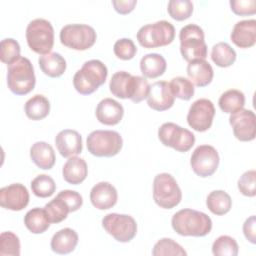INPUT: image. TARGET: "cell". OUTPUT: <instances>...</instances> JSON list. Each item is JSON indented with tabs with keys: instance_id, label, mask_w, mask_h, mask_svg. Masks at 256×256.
<instances>
[{
	"instance_id": "6da1fadb",
	"label": "cell",
	"mask_w": 256,
	"mask_h": 256,
	"mask_svg": "<svg viewBox=\"0 0 256 256\" xmlns=\"http://www.w3.org/2000/svg\"><path fill=\"white\" fill-rule=\"evenodd\" d=\"M171 225L173 230L181 236L203 237L211 231L212 220L204 212L186 208L173 215Z\"/></svg>"
},
{
	"instance_id": "7a4b0ae2",
	"label": "cell",
	"mask_w": 256,
	"mask_h": 256,
	"mask_svg": "<svg viewBox=\"0 0 256 256\" xmlns=\"http://www.w3.org/2000/svg\"><path fill=\"white\" fill-rule=\"evenodd\" d=\"M107 75V67L102 61L98 59L88 60L74 74V88L82 95L92 94L105 83Z\"/></svg>"
},
{
	"instance_id": "3957f363",
	"label": "cell",
	"mask_w": 256,
	"mask_h": 256,
	"mask_svg": "<svg viewBox=\"0 0 256 256\" xmlns=\"http://www.w3.org/2000/svg\"><path fill=\"white\" fill-rule=\"evenodd\" d=\"M36 83L34 68L31 61L26 57H20L8 66L7 85L9 90L16 95L30 93Z\"/></svg>"
},
{
	"instance_id": "277c9868",
	"label": "cell",
	"mask_w": 256,
	"mask_h": 256,
	"mask_svg": "<svg viewBox=\"0 0 256 256\" xmlns=\"http://www.w3.org/2000/svg\"><path fill=\"white\" fill-rule=\"evenodd\" d=\"M180 52L182 57L190 62L207 57V45L203 29L196 24H187L179 32Z\"/></svg>"
},
{
	"instance_id": "5b68a950",
	"label": "cell",
	"mask_w": 256,
	"mask_h": 256,
	"mask_svg": "<svg viewBox=\"0 0 256 256\" xmlns=\"http://www.w3.org/2000/svg\"><path fill=\"white\" fill-rule=\"evenodd\" d=\"M26 40L29 48L37 54L50 53L54 45V29L52 24L43 18L29 22L26 28Z\"/></svg>"
},
{
	"instance_id": "8992f818",
	"label": "cell",
	"mask_w": 256,
	"mask_h": 256,
	"mask_svg": "<svg viewBox=\"0 0 256 256\" xmlns=\"http://www.w3.org/2000/svg\"><path fill=\"white\" fill-rule=\"evenodd\" d=\"M174 38L175 28L166 20L144 25L137 32L139 44L148 49L167 46L173 42Z\"/></svg>"
},
{
	"instance_id": "52a82bcc",
	"label": "cell",
	"mask_w": 256,
	"mask_h": 256,
	"mask_svg": "<svg viewBox=\"0 0 256 256\" xmlns=\"http://www.w3.org/2000/svg\"><path fill=\"white\" fill-rule=\"evenodd\" d=\"M122 146L121 135L113 130H95L87 136V149L96 157L115 156Z\"/></svg>"
},
{
	"instance_id": "ba28073f",
	"label": "cell",
	"mask_w": 256,
	"mask_h": 256,
	"mask_svg": "<svg viewBox=\"0 0 256 256\" xmlns=\"http://www.w3.org/2000/svg\"><path fill=\"white\" fill-rule=\"evenodd\" d=\"M153 199L158 206L164 209H172L181 202V189L171 174L160 173L155 176Z\"/></svg>"
},
{
	"instance_id": "9c48e42d",
	"label": "cell",
	"mask_w": 256,
	"mask_h": 256,
	"mask_svg": "<svg viewBox=\"0 0 256 256\" xmlns=\"http://www.w3.org/2000/svg\"><path fill=\"white\" fill-rule=\"evenodd\" d=\"M60 42L73 50L84 51L91 48L97 39L96 31L86 24H68L60 31Z\"/></svg>"
},
{
	"instance_id": "30bf717a",
	"label": "cell",
	"mask_w": 256,
	"mask_h": 256,
	"mask_svg": "<svg viewBox=\"0 0 256 256\" xmlns=\"http://www.w3.org/2000/svg\"><path fill=\"white\" fill-rule=\"evenodd\" d=\"M158 138L164 146L171 147L178 152L189 151L195 143V136L190 130L173 122H166L160 126Z\"/></svg>"
},
{
	"instance_id": "8fae6325",
	"label": "cell",
	"mask_w": 256,
	"mask_h": 256,
	"mask_svg": "<svg viewBox=\"0 0 256 256\" xmlns=\"http://www.w3.org/2000/svg\"><path fill=\"white\" fill-rule=\"evenodd\" d=\"M102 226L109 235L122 243L131 241L137 233L135 219L126 214L109 213L103 217Z\"/></svg>"
},
{
	"instance_id": "7c38bea8",
	"label": "cell",
	"mask_w": 256,
	"mask_h": 256,
	"mask_svg": "<svg viewBox=\"0 0 256 256\" xmlns=\"http://www.w3.org/2000/svg\"><path fill=\"white\" fill-rule=\"evenodd\" d=\"M190 165L194 173L202 178L213 175L219 165V154L211 145H200L191 155Z\"/></svg>"
},
{
	"instance_id": "4fadbf2b",
	"label": "cell",
	"mask_w": 256,
	"mask_h": 256,
	"mask_svg": "<svg viewBox=\"0 0 256 256\" xmlns=\"http://www.w3.org/2000/svg\"><path fill=\"white\" fill-rule=\"evenodd\" d=\"M215 107L211 100L200 98L192 103L187 114L189 126L198 132L207 131L213 122Z\"/></svg>"
},
{
	"instance_id": "5bb4252c",
	"label": "cell",
	"mask_w": 256,
	"mask_h": 256,
	"mask_svg": "<svg viewBox=\"0 0 256 256\" xmlns=\"http://www.w3.org/2000/svg\"><path fill=\"white\" fill-rule=\"evenodd\" d=\"M229 123L232 126L234 136L242 141L249 142L255 139L256 135V117L252 110L241 109L231 114Z\"/></svg>"
},
{
	"instance_id": "9a60e30c",
	"label": "cell",
	"mask_w": 256,
	"mask_h": 256,
	"mask_svg": "<svg viewBox=\"0 0 256 256\" xmlns=\"http://www.w3.org/2000/svg\"><path fill=\"white\" fill-rule=\"evenodd\" d=\"M28 203L29 192L23 184L14 183L0 189L1 207L12 211H21Z\"/></svg>"
},
{
	"instance_id": "2e32d148",
	"label": "cell",
	"mask_w": 256,
	"mask_h": 256,
	"mask_svg": "<svg viewBox=\"0 0 256 256\" xmlns=\"http://www.w3.org/2000/svg\"><path fill=\"white\" fill-rule=\"evenodd\" d=\"M147 104L155 111H165L170 109L175 101L170 84L166 81H157L150 85L147 95Z\"/></svg>"
},
{
	"instance_id": "e0dca14e",
	"label": "cell",
	"mask_w": 256,
	"mask_h": 256,
	"mask_svg": "<svg viewBox=\"0 0 256 256\" xmlns=\"http://www.w3.org/2000/svg\"><path fill=\"white\" fill-rule=\"evenodd\" d=\"M55 144L58 152L65 158L76 156L82 152V137L72 129H64L55 137Z\"/></svg>"
},
{
	"instance_id": "ac0fdd59",
	"label": "cell",
	"mask_w": 256,
	"mask_h": 256,
	"mask_svg": "<svg viewBox=\"0 0 256 256\" xmlns=\"http://www.w3.org/2000/svg\"><path fill=\"white\" fill-rule=\"evenodd\" d=\"M118 199L116 188L109 182H99L94 185L90 191V201L92 205L99 210L112 208Z\"/></svg>"
},
{
	"instance_id": "d6986e66",
	"label": "cell",
	"mask_w": 256,
	"mask_h": 256,
	"mask_svg": "<svg viewBox=\"0 0 256 256\" xmlns=\"http://www.w3.org/2000/svg\"><path fill=\"white\" fill-rule=\"evenodd\" d=\"M231 41L239 48H250L256 42V20L248 19L237 22L230 34Z\"/></svg>"
},
{
	"instance_id": "ffe728a7",
	"label": "cell",
	"mask_w": 256,
	"mask_h": 256,
	"mask_svg": "<svg viewBox=\"0 0 256 256\" xmlns=\"http://www.w3.org/2000/svg\"><path fill=\"white\" fill-rule=\"evenodd\" d=\"M96 118L104 125H116L118 124L124 115L123 106L112 98L102 99L96 107Z\"/></svg>"
},
{
	"instance_id": "44dd1931",
	"label": "cell",
	"mask_w": 256,
	"mask_h": 256,
	"mask_svg": "<svg viewBox=\"0 0 256 256\" xmlns=\"http://www.w3.org/2000/svg\"><path fill=\"white\" fill-rule=\"evenodd\" d=\"M187 75L193 85L197 87H205L211 83L214 71L209 62L205 59H195L187 65Z\"/></svg>"
},
{
	"instance_id": "7402d4cb",
	"label": "cell",
	"mask_w": 256,
	"mask_h": 256,
	"mask_svg": "<svg viewBox=\"0 0 256 256\" xmlns=\"http://www.w3.org/2000/svg\"><path fill=\"white\" fill-rule=\"evenodd\" d=\"M136 76L126 71H118L111 77L109 89L111 93L120 99H130L133 96Z\"/></svg>"
},
{
	"instance_id": "603a6c76",
	"label": "cell",
	"mask_w": 256,
	"mask_h": 256,
	"mask_svg": "<svg viewBox=\"0 0 256 256\" xmlns=\"http://www.w3.org/2000/svg\"><path fill=\"white\" fill-rule=\"evenodd\" d=\"M78 244V234L71 228H63L57 231L50 242L53 252L57 254H69Z\"/></svg>"
},
{
	"instance_id": "cb8c5ba5",
	"label": "cell",
	"mask_w": 256,
	"mask_h": 256,
	"mask_svg": "<svg viewBox=\"0 0 256 256\" xmlns=\"http://www.w3.org/2000/svg\"><path fill=\"white\" fill-rule=\"evenodd\" d=\"M30 157L33 163L43 170L51 169L56 160L53 147L44 141H38L31 146Z\"/></svg>"
},
{
	"instance_id": "d4e9b609",
	"label": "cell",
	"mask_w": 256,
	"mask_h": 256,
	"mask_svg": "<svg viewBox=\"0 0 256 256\" xmlns=\"http://www.w3.org/2000/svg\"><path fill=\"white\" fill-rule=\"evenodd\" d=\"M88 174L87 163L84 159L72 156L70 157L63 166L62 175L64 180L73 185H77L82 183Z\"/></svg>"
},
{
	"instance_id": "484cf974",
	"label": "cell",
	"mask_w": 256,
	"mask_h": 256,
	"mask_svg": "<svg viewBox=\"0 0 256 256\" xmlns=\"http://www.w3.org/2000/svg\"><path fill=\"white\" fill-rule=\"evenodd\" d=\"M38 64L41 71L51 78L60 77L66 70V61L64 57L56 52H50L40 56Z\"/></svg>"
},
{
	"instance_id": "4316f807",
	"label": "cell",
	"mask_w": 256,
	"mask_h": 256,
	"mask_svg": "<svg viewBox=\"0 0 256 256\" xmlns=\"http://www.w3.org/2000/svg\"><path fill=\"white\" fill-rule=\"evenodd\" d=\"M166 68L165 58L158 53L146 54L140 60V70L145 78H157L164 74Z\"/></svg>"
},
{
	"instance_id": "83f0119b",
	"label": "cell",
	"mask_w": 256,
	"mask_h": 256,
	"mask_svg": "<svg viewBox=\"0 0 256 256\" xmlns=\"http://www.w3.org/2000/svg\"><path fill=\"white\" fill-rule=\"evenodd\" d=\"M24 224L31 233L41 234L49 228L50 221L44 208L35 207L24 216Z\"/></svg>"
},
{
	"instance_id": "f1b7e54d",
	"label": "cell",
	"mask_w": 256,
	"mask_h": 256,
	"mask_svg": "<svg viewBox=\"0 0 256 256\" xmlns=\"http://www.w3.org/2000/svg\"><path fill=\"white\" fill-rule=\"evenodd\" d=\"M24 110L26 116L29 119L34 121L42 120L47 117L50 112V103L45 96L36 94L27 100L24 106Z\"/></svg>"
},
{
	"instance_id": "f546056e",
	"label": "cell",
	"mask_w": 256,
	"mask_h": 256,
	"mask_svg": "<svg viewBox=\"0 0 256 256\" xmlns=\"http://www.w3.org/2000/svg\"><path fill=\"white\" fill-rule=\"evenodd\" d=\"M218 105L223 112L234 114L243 109L245 105L244 93L237 89L227 90L220 96Z\"/></svg>"
},
{
	"instance_id": "4dcf8cb0",
	"label": "cell",
	"mask_w": 256,
	"mask_h": 256,
	"mask_svg": "<svg viewBox=\"0 0 256 256\" xmlns=\"http://www.w3.org/2000/svg\"><path fill=\"white\" fill-rule=\"evenodd\" d=\"M206 205L213 214L221 216L230 211L232 200L227 192L223 190H214L207 196Z\"/></svg>"
},
{
	"instance_id": "1f68e13d",
	"label": "cell",
	"mask_w": 256,
	"mask_h": 256,
	"mask_svg": "<svg viewBox=\"0 0 256 256\" xmlns=\"http://www.w3.org/2000/svg\"><path fill=\"white\" fill-rule=\"evenodd\" d=\"M211 59L219 67H229L236 60V52L228 43L219 42L212 47Z\"/></svg>"
},
{
	"instance_id": "d6a6232c",
	"label": "cell",
	"mask_w": 256,
	"mask_h": 256,
	"mask_svg": "<svg viewBox=\"0 0 256 256\" xmlns=\"http://www.w3.org/2000/svg\"><path fill=\"white\" fill-rule=\"evenodd\" d=\"M31 190L35 196L39 198H47L55 192L56 184L52 177L46 174H41L31 181Z\"/></svg>"
},
{
	"instance_id": "836d02e7",
	"label": "cell",
	"mask_w": 256,
	"mask_h": 256,
	"mask_svg": "<svg viewBox=\"0 0 256 256\" xmlns=\"http://www.w3.org/2000/svg\"><path fill=\"white\" fill-rule=\"evenodd\" d=\"M44 209L47 213L50 223H59L63 221L67 218V215L70 212V209L65 201L57 196L48 202L44 206Z\"/></svg>"
},
{
	"instance_id": "e575fe53",
	"label": "cell",
	"mask_w": 256,
	"mask_h": 256,
	"mask_svg": "<svg viewBox=\"0 0 256 256\" xmlns=\"http://www.w3.org/2000/svg\"><path fill=\"white\" fill-rule=\"evenodd\" d=\"M238 248V244L233 237L221 235L213 242L212 253L215 256H236Z\"/></svg>"
},
{
	"instance_id": "d590c367",
	"label": "cell",
	"mask_w": 256,
	"mask_h": 256,
	"mask_svg": "<svg viewBox=\"0 0 256 256\" xmlns=\"http://www.w3.org/2000/svg\"><path fill=\"white\" fill-rule=\"evenodd\" d=\"M169 84H170L172 94L176 98L187 101V100H190L194 95V91H195L194 85L189 79L185 77H181V76L174 77Z\"/></svg>"
},
{
	"instance_id": "8d00e7d4",
	"label": "cell",
	"mask_w": 256,
	"mask_h": 256,
	"mask_svg": "<svg viewBox=\"0 0 256 256\" xmlns=\"http://www.w3.org/2000/svg\"><path fill=\"white\" fill-rule=\"evenodd\" d=\"M153 256H167V255H178L185 256L187 252L183 247L170 238H162L153 247L152 250Z\"/></svg>"
},
{
	"instance_id": "74e56055",
	"label": "cell",
	"mask_w": 256,
	"mask_h": 256,
	"mask_svg": "<svg viewBox=\"0 0 256 256\" xmlns=\"http://www.w3.org/2000/svg\"><path fill=\"white\" fill-rule=\"evenodd\" d=\"M20 240L11 231L2 232L0 235V256H19Z\"/></svg>"
},
{
	"instance_id": "f35d334b",
	"label": "cell",
	"mask_w": 256,
	"mask_h": 256,
	"mask_svg": "<svg viewBox=\"0 0 256 256\" xmlns=\"http://www.w3.org/2000/svg\"><path fill=\"white\" fill-rule=\"evenodd\" d=\"M167 10L170 17L177 21H183L191 16L193 3L190 0H170Z\"/></svg>"
},
{
	"instance_id": "ab89813d",
	"label": "cell",
	"mask_w": 256,
	"mask_h": 256,
	"mask_svg": "<svg viewBox=\"0 0 256 256\" xmlns=\"http://www.w3.org/2000/svg\"><path fill=\"white\" fill-rule=\"evenodd\" d=\"M20 45L13 38H5L0 44V59L8 66L17 61L20 56Z\"/></svg>"
},
{
	"instance_id": "60d3db41",
	"label": "cell",
	"mask_w": 256,
	"mask_h": 256,
	"mask_svg": "<svg viewBox=\"0 0 256 256\" xmlns=\"http://www.w3.org/2000/svg\"><path fill=\"white\" fill-rule=\"evenodd\" d=\"M114 54L122 60H130L137 53V47L129 38H122L115 42L113 46Z\"/></svg>"
},
{
	"instance_id": "b9f144b4",
	"label": "cell",
	"mask_w": 256,
	"mask_h": 256,
	"mask_svg": "<svg viewBox=\"0 0 256 256\" xmlns=\"http://www.w3.org/2000/svg\"><path fill=\"white\" fill-rule=\"evenodd\" d=\"M239 191L247 197L256 195V171L248 170L242 174L237 183Z\"/></svg>"
},
{
	"instance_id": "7bdbcfd3",
	"label": "cell",
	"mask_w": 256,
	"mask_h": 256,
	"mask_svg": "<svg viewBox=\"0 0 256 256\" xmlns=\"http://www.w3.org/2000/svg\"><path fill=\"white\" fill-rule=\"evenodd\" d=\"M229 3L236 15L247 16L256 13V0H230Z\"/></svg>"
},
{
	"instance_id": "ee69618b",
	"label": "cell",
	"mask_w": 256,
	"mask_h": 256,
	"mask_svg": "<svg viewBox=\"0 0 256 256\" xmlns=\"http://www.w3.org/2000/svg\"><path fill=\"white\" fill-rule=\"evenodd\" d=\"M56 196L65 201L70 209V212L77 211L83 204L82 196L73 190H62Z\"/></svg>"
},
{
	"instance_id": "f6af8a7d",
	"label": "cell",
	"mask_w": 256,
	"mask_h": 256,
	"mask_svg": "<svg viewBox=\"0 0 256 256\" xmlns=\"http://www.w3.org/2000/svg\"><path fill=\"white\" fill-rule=\"evenodd\" d=\"M243 233L245 238L252 244L256 243V218L255 215L247 218L243 224Z\"/></svg>"
},
{
	"instance_id": "bcb514c9",
	"label": "cell",
	"mask_w": 256,
	"mask_h": 256,
	"mask_svg": "<svg viewBox=\"0 0 256 256\" xmlns=\"http://www.w3.org/2000/svg\"><path fill=\"white\" fill-rule=\"evenodd\" d=\"M112 4L114 6V9L119 14H128L130 13L134 7L137 4L136 0H118V1H112Z\"/></svg>"
}]
</instances>
